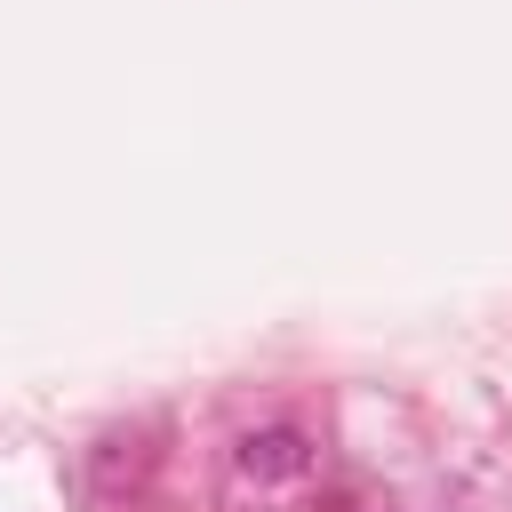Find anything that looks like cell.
I'll return each instance as SVG.
<instances>
[{
	"label": "cell",
	"mask_w": 512,
	"mask_h": 512,
	"mask_svg": "<svg viewBox=\"0 0 512 512\" xmlns=\"http://www.w3.org/2000/svg\"><path fill=\"white\" fill-rule=\"evenodd\" d=\"M304 464H312V448H304L296 424H264V432L240 440V472H248V480H296Z\"/></svg>",
	"instance_id": "cell-1"
}]
</instances>
